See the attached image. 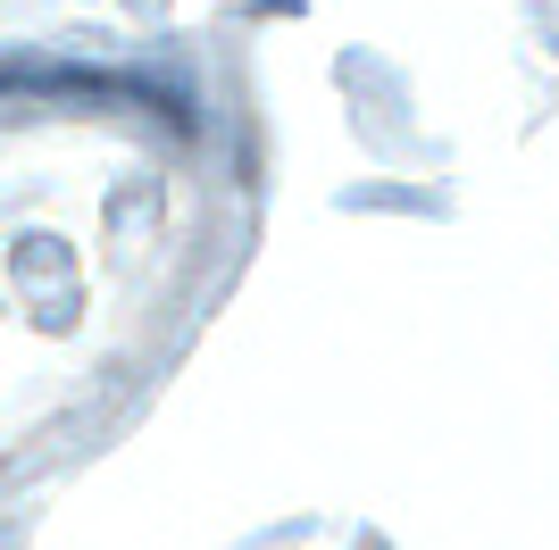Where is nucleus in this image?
I'll return each instance as SVG.
<instances>
[{"mask_svg": "<svg viewBox=\"0 0 559 550\" xmlns=\"http://www.w3.org/2000/svg\"><path fill=\"white\" fill-rule=\"evenodd\" d=\"M17 92H50V100H126V109H151L176 125V100L151 84H126V75H100V68H0V100Z\"/></svg>", "mask_w": 559, "mask_h": 550, "instance_id": "nucleus-1", "label": "nucleus"}]
</instances>
